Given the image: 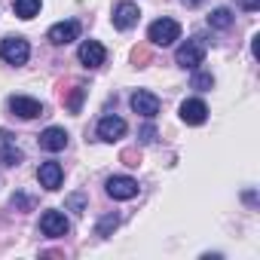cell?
<instances>
[{
  "instance_id": "obj_10",
  "label": "cell",
  "mask_w": 260,
  "mask_h": 260,
  "mask_svg": "<svg viewBox=\"0 0 260 260\" xmlns=\"http://www.w3.org/2000/svg\"><path fill=\"white\" fill-rule=\"evenodd\" d=\"M80 61L86 64V68H101L104 64V58H107V49L98 43V40H86L83 46H80Z\"/></svg>"
},
{
  "instance_id": "obj_17",
  "label": "cell",
  "mask_w": 260,
  "mask_h": 260,
  "mask_svg": "<svg viewBox=\"0 0 260 260\" xmlns=\"http://www.w3.org/2000/svg\"><path fill=\"white\" fill-rule=\"evenodd\" d=\"M208 25H211V28H217V31H226V28L233 25V13L220 7V10H214V13L208 16Z\"/></svg>"
},
{
  "instance_id": "obj_9",
  "label": "cell",
  "mask_w": 260,
  "mask_h": 260,
  "mask_svg": "<svg viewBox=\"0 0 260 260\" xmlns=\"http://www.w3.org/2000/svg\"><path fill=\"white\" fill-rule=\"evenodd\" d=\"M138 19H141V10H138L135 4H119V7L113 10V28H119V31L135 28Z\"/></svg>"
},
{
  "instance_id": "obj_23",
  "label": "cell",
  "mask_w": 260,
  "mask_h": 260,
  "mask_svg": "<svg viewBox=\"0 0 260 260\" xmlns=\"http://www.w3.org/2000/svg\"><path fill=\"white\" fill-rule=\"evenodd\" d=\"M138 138H141L144 144H150V141H156V128H153V125H144V128H141V132H138Z\"/></svg>"
},
{
  "instance_id": "obj_24",
  "label": "cell",
  "mask_w": 260,
  "mask_h": 260,
  "mask_svg": "<svg viewBox=\"0 0 260 260\" xmlns=\"http://www.w3.org/2000/svg\"><path fill=\"white\" fill-rule=\"evenodd\" d=\"M119 159H122V162H125V166H132V169H135V166H138V162H141V159H138V153H135V150H122V156H119Z\"/></svg>"
},
{
  "instance_id": "obj_6",
  "label": "cell",
  "mask_w": 260,
  "mask_h": 260,
  "mask_svg": "<svg viewBox=\"0 0 260 260\" xmlns=\"http://www.w3.org/2000/svg\"><path fill=\"white\" fill-rule=\"evenodd\" d=\"M132 110L141 113L144 119H153V116L159 113V98H156L153 92H147V89H138V92L132 95Z\"/></svg>"
},
{
  "instance_id": "obj_25",
  "label": "cell",
  "mask_w": 260,
  "mask_h": 260,
  "mask_svg": "<svg viewBox=\"0 0 260 260\" xmlns=\"http://www.w3.org/2000/svg\"><path fill=\"white\" fill-rule=\"evenodd\" d=\"M236 4H239L242 10H248V13H254V10L260 7V0H236Z\"/></svg>"
},
{
  "instance_id": "obj_26",
  "label": "cell",
  "mask_w": 260,
  "mask_h": 260,
  "mask_svg": "<svg viewBox=\"0 0 260 260\" xmlns=\"http://www.w3.org/2000/svg\"><path fill=\"white\" fill-rule=\"evenodd\" d=\"M13 205H19V208H31L34 202H31L28 196H13Z\"/></svg>"
},
{
  "instance_id": "obj_13",
  "label": "cell",
  "mask_w": 260,
  "mask_h": 260,
  "mask_svg": "<svg viewBox=\"0 0 260 260\" xmlns=\"http://www.w3.org/2000/svg\"><path fill=\"white\" fill-rule=\"evenodd\" d=\"M125 135V119H119V116H104L101 122H98V138L101 141H119Z\"/></svg>"
},
{
  "instance_id": "obj_3",
  "label": "cell",
  "mask_w": 260,
  "mask_h": 260,
  "mask_svg": "<svg viewBox=\"0 0 260 260\" xmlns=\"http://www.w3.org/2000/svg\"><path fill=\"white\" fill-rule=\"evenodd\" d=\"M0 55H4V61H10V64H25L28 55H31V46L22 37H7L0 43Z\"/></svg>"
},
{
  "instance_id": "obj_7",
  "label": "cell",
  "mask_w": 260,
  "mask_h": 260,
  "mask_svg": "<svg viewBox=\"0 0 260 260\" xmlns=\"http://www.w3.org/2000/svg\"><path fill=\"white\" fill-rule=\"evenodd\" d=\"M10 110L22 119H34V116H43V104L37 98H25V95H13L10 98Z\"/></svg>"
},
{
  "instance_id": "obj_16",
  "label": "cell",
  "mask_w": 260,
  "mask_h": 260,
  "mask_svg": "<svg viewBox=\"0 0 260 260\" xmlns=\"http://www.w3.org/2000/svg\"><path fill=\"white\" fill-rule=\"evenodd\" d=\"M83 98H86V86H74L68 98L61 95V101H64V107H68L71 113H80V107H83Z\"/></svg>"
},
{
  "instance_id": "obj_20",
  "label": "cell",
  "mask_w": 260,
  "mask_h": 260,
  "mask_svg": "<svg viewBox=\"0 0 260 260\" xmlns=\"http://www.w3.org/2000/svg\"><path fill=\"white\" fill-rule=\"evenodd\" d=\"M211 86H214V77H211V74H193V89L208 92Z\"/></svg>"
},
{
  "instance_id": "obj_1",
  "label": "cell",
  "mask_w": 260,
  "mask_h": 260,
  "mask_svg": "<svg viewBox=\"0 0 260 260\" xmlns=\"http://www.w3.org/2000/svg\"><path fill=\"white\" fill-rule=\"evenodd\" d=\"M178 37H181V25L175 19H156L147 31V40L156 43V46H172Z\"/></svg>"
},
{
  "instance_id": "obj_22",
  "label": "cell",
  "mask_w": 260,
  "mask_h": 260,
  "mask_svg": "<svg viewBox=\"0 0 260 260\" xmlns=\"http://www.w3.org/2000/svg\"><path fill=\"white\" fill-rule=\"evenodd\" d=\"M132 61H135V64H138V68H144V64H147V61H150V52H147V49H144V46H138V49H135V52H132Z\"/></svg>"
},
{
  "instance_id": "obj_4",
  "label": "cell",
  "mask_w": 260,
  "mask_h": 260,
  "mask_svg": "<svg viewBox=\"0 0 260 260\" xmlns=\"http://www.w3.org/2000/svg\"><path fill=\"white\" fill-rule=\"evenodd\" d=\"M107 196L110 199H135L138 196V181L125 178V175H113V178H107Z\"/></svg>"
},
{
  "instance_id": "obj_5",
  "label": "cell",
  "mask_w": 260,
  "mask_h": 260,
  "mask_svg": "<svg viewBox=\"0 0 260 260\" xmlns=\"http://www.w3.org/2000/svg\"><path fill=\"white\" fill-rule=\"evenodd\" d=\"M40 230H43V236H49V239H61V236H68L71 223H68V217H64L61 211H43Z\"/></svg>"
},
{
  "instance_id": "obj_12",
  "label": "cell",
  "mask_w": 260,
  "mask_h": 260,
  "mask_svg": "<svg viewBox=\"0 0 260 260\" xmlns=\"http://www.w3.org/2000/svg\"><path fill=\"white\" fill-rule=\"evenodd\" d=\"M61 178H64V172H61V166L52 162V159L37 169V181H40L43 190H58V187H61Z\"/></svg>"
},
{
  "instance_id": "obj_21",
  "label": "cell",
  "mask_w": 260,
  "mask_h": 260,
  "mask_svg": "<svg viewBox=\"0 0 260 260\" xmlns=\"http://www.w3.org/2000/svg\"><path fill=\"white\" fill-rule=\"evenodd\" d=\"M68 205H71L77 214H83V208H86V196H83V193H74V196H68Z\"/></svg>"
},
{
  "instance_id": "obj_18",
  "label": "cell",
  "mask_w": 260,
  "mask_h": 260,
  "mask_svg": "<svg viewBox=\"0 0 260 260\" xmlns=\"http://www.w3.org/2000/svg\"><path fill=\"white\" fill-rule=\"evenodd\" d=\"M22 162V150L19 147H0V166H19Z\"/></svg>"
},
{
  "instance_id": "obj_27",
  "label": "cell",
  "mask_w": 260,
  "mask_h": 260,
  "mask_svg": "<svg viewBox=\"0 0 260 260\" xmlns=\"http://www.w3.org/2000/svg\"><path fill=\"white\" fill-rule=\"evenodd\" d=\"M184 4H187V7H199V4H202V0H184Z\"/></svg>"
},
{
  "instance_id": "obj_19",
  "label": "cell",
  "mask_w": 260,
  "mask_h": 260,
  "mask_svg": "<svg viewBox=\"0 0 260 260\" xmlns=\"http://www.w3.org/2000/svg\"><path fill=\"white\" fill-rule=\"evenodd\" d=\"M116 226H119V217H116V214H104V217L98 220L95 233H98V236H110V233H113Z\"/></svg>"
},
{
  "instance_id": "obj_15",
  "label": "cell",
  "mask_w": 260,
  "mask_h": 260,
  "mask_svg": "<svg viewBox=\"0 0 260 260\" xmlns=\"http://www.w3.org/2000/svg\"><path fill=\"white\" fill-rule=\"evenodd\" d=\"M13 10H16L19 19H34V16L40 13V0H16Z\"/></svg>"
},
{
  "instance_id": "obj_11",
  "label": "cell",
  "mask_w": 260,
  "mask_h": 260,
  "mask_svg": "<svg viewBox=\"0 0 260 260\" xmlns=\"http://www.w3.org/2000/svg\"><path fill=\"white\" fill-rule=\"evenodd\" d=\"M181 119H184L187 125H202V122L208 119V107H205V101H199V98L184 101V104H181Z\"/></svg>"
},
{
  "instance_id": "obj_14",
  "label": "cell",
  "mask_w": 260,
  "mask_h": 260,
  "mask_svg": "<svg viewBox=\"0 0 260 260\" xmlns=\"http://www.w3.org/2000/svg\"><path fill=\"white\" fill-rule=\"evenodd\" d=\"M40 147L49 150V153L64 150V147H68V132H64V128H58V125H49L46 132L40 135Z\"/></svg>"
},
{
  "instance_id": "obj_8",
  "label": "cell",
  "mask_w": 260,
  "mask_h": 260,
  "mask_svg": "<svg viewBox=\"0 0 260 260\" xmlns=\"http://www.w3.org/2000/svg\"><path fill=\"white\" fill-rule=\"evenodd\" d=\"M77 37H80V22H58L49 28V43H55V46H68Z\"/></svg>"
},
{
  "instance_id": "obj_2",
  "label": "cell",
  "mask_w": 260,
  "mask_h": 260,
  "mask_svg": "<svg viewBox=\"0 0 260 260\" xmlns=\"http://www.w3.org/2000/svg\"><path fill=\"white\" fill-rule=\"evenodd\" d=\"M205 49H208V43H205L202 37H190V40L178 49V55H175V58H178V64H181V68H190V71H193V68H199V64H202Z\"/></svg>"
}]
</instances>
